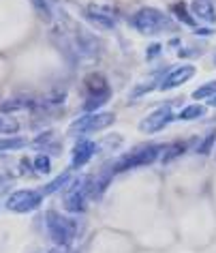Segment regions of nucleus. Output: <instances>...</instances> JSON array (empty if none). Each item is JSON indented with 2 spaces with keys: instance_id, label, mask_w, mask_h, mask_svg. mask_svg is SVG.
I'll use <instances>...</instances> for the list:
<instances>
[{
  "instance_id": "nucleus-1",
  "label": "nucleus",
  "mask_w": 216,
  "mask_h": 253,
  "mask_svg": "<svg viewBox=\"0 0 216 253\" xmlns=\"http://www.w3.org/2000/svg\"><path fill=\"white\" fill-rule=\"evenodd\" d=\"M84 92H86V103H84V112L92 114L97 112L101 105H105L111 97V88L107 84V78L103 73H88L84 78Z\"/></svg>"
},
{
  "instance_id": "nucleus-2",
  "label": "nucleus",
  "mask_w": 216,
  "mask_h": 253,
  "mask_svg": "<svg viewBox=\"0 0 216 253\" xmlns=\"http://www.w3.org/2000/svg\"><path fill=\"white\" fill-rule=\"evenodd\" d=\"M45 227H47L49 238L58 247H62V249L71 247L75 236H77V223L69 217H62V214L56 211H49L45 214Z\"/></svg>"
},
{
  "instance_id": "nucleus-3",
  "label": "nucleus",
  "mask_w": 216,
  "mask_h": 253,
  "mask_svg": "<svg viewBox=\"0 0 216 253\" xmlns=\"http://www.w3.org/2000/svg\"><path fill=\"white\" fill-rule=\"evenodd\" d=\"M165 146H158V144H145V146H139L135 148L133 153L120 157V159L111 166V174H118V172H126V169H133V168H142V166H150L158 159L161 150Z\"/></svg>"
},
{
  "instance_id": "nucleus-4",
  "label": "nucleus",
  "mask_w": 216,
  "mask_h": 253,
  "mask_svg": "<svg viewBox=\"0 0 216 253\" xmlns=\"http://www.w3.org/2000/svg\"><path fill=\"white\" fill-rule=\"evenodd\" d=\"M131 24L135 26V30H139V33H144V35H156V33H161V30H165V28H171L169 17L165 15L163 11L154 9V7L139 9L137 13L133 15Z\"/></svg>"
},
{
  "instance_id": "nucleus-5",
  "label": "nucleus",
  "mask_w": 216,
  "mask_h": 253,
  "mask_svg": "<svg viewBox=\"0 0 216 253\" xmlns=\"http://www.w3.org/2000/svg\"><path fill=\"white\" fill-rule=\"evenodd\" d=\"M88 198H92V176L69 182L65 193V208L69 212H84Z\"/></svg>"
},
{
  "instance_id": "nucleus-6",
  "label": "nucleus",
  "mask_w": 216,
  "mask_h": 253,
  "mask_svg": "<svg viewBox=\"0 0 216 253\" xmlns=\"http://www.w3.org/2000/svg\"><path fill=\"white\" fill-rule=\"evenodd\" d=\"M113 116L111 112H92V114H86V116L77 118L75 123L69 126V133L75 135V133H94V131H103L107 126L113 125Z\"/></svg>"
},
{
  "instance_id": "nucleus-7",
  "label": "nucleus",
  "mask_w": 216,
  "mask_h": 253,
  "mask_svg": "<svg viewBox=\"0 0 216 253\" xmlns=\"http://www.w3.org/2000/svg\"><path fill=\"white\" fill-rule=\"evenodd\" d=\"M43 202V193L35 191V189H20V191H13L7 200V208L11 212L24 214V212H33L41 206Z\"/></svg>"
},
{
  "instance_id": "nucleus-8",
  "label": "nucleus",
  "mask_w": 216,
  "mask_h": 253,
  "mask_svg": "<svg viewBox=\"0 0 216 253\" xmlns=\"http://www.w3.org/2000/svg\"><path fill=\"white\" fill-rule=\"evenodd\" d=\"M171 118H174V114H171L169 105L158 107V110L148 114V116L139 123V131H144V133H158V131H163L165 126L171 123Z\"/></svg>"
},
{
  "instance_id": "nucleus-9",
  "label": "nucleus",
  "mask_w": 216,
  "mask_h": 253,
  "mask_svg": "<svg viewBox=\"0 0 216 253\" xmlns=\"http://www.w3.org/2000/svg\"><path fill=\"white\" fill-rule=\"evenodd\" d=\"M86 17H88V20H90L97 28H101V30H111V28H116V22H118L111 9L99 7V4H90V7L86 9Z\"/></svg>"
},
{
  "instance_id": "nucleus-10",
  "label": "nucleus",
  "mask_w": 216,
  "mask_h": 253,
  "mask_svg": "<svg viewBox=\"0 0 216 253\" xmlns=\"http://www.w3.org/2000/svg\"><path fill=\"white\" fill-rule=\"evenodd\" d=\"M97 153V142L92 140H79L73 148V157H71V168H84L88 161Z\"/></svg>"
},
{
  "instance_id": "nucleus-11",
  "label": "nucleus",
  "mask_w": 216,
  "mask_h": 253,
  "mask_svg": "<svg viewBox=\"0 0 216 253\" xmlns=\"http://www.w3.org/2000/svg\"><path fill=\"white\" fill-rule=\"evenodd\" d=\"M195 75V67L193 65H182V67H178V69H174L167 78H165L163 82H161V90H171V88H178L180 84H184V82H188L190 78Z\"/></svg>"
},
{
  "instance_id": "nucleus-12",
  "label": "nucleus",
  "mask_w": 216,
  "mask_h": 253,
  "mask_svg": "<svg viewBox=\"0 0 216 253\" xmlns=\"http://www.w3.org/2000/svg\"><path fill=\"white\" fill-rule=\"evenodd\" d=\"M190 9H193V15L199 22H206V24H214L216 22V11H214L212 0H193Z\"/></svg>"
},
{
  "instance_id": "nucleus-13",
  "label": "nucleus",
  "mask_w": 216,
  "mask_h": 253,
  "mask_svg": "<svg viewBox=\"0 0 216 253\" xmlns=\"http://www.w3.org/2000/svg\"><path fill=\"white\" fill-rule=\"evenodd\" d=\"M171 13H174L182 24H186V26H195V17L188 13V9H186V4H184V2L171 4Z\"/></svg>"
},
{
  "instance_id": "nucleus-14",
  "label": "nucleus",
  "mask_w": 216,
  "mask_h": 253,
  "mask_svg": "<svg viewBox=\"0 0 216 253\" xmlns=\"http://www.w3.org/2000/svg\"><path fill=\"white\" fill-rule=\"evenodd\" d=\"M17 131H20V123L15 118L0 114V135H15Z\"/></svg>"
},
{
  "instance_id": "nucleus-15",
  "label": "nucleus",
  "mask_w": 216,
  "mask_h": 253,
  "mask_svg": "<svg viewBox=\"0 0 216 253\" xmlns=\"http://www.w3.org/2000/svg\"><path fill=\"white\" fill-rule=\"evenodd\" d=\"M26 140L24 137H15V135H9V137H0V153L2 150H20L26 146Z\"/></svg>"
},
{
  "instance_id": "nucleus-16",
  "label": "nucleus",
  "mask_w": 216,
  "mask_h": 253,
  "mask_svg": "<svg viewBox=\"0 0 216 253\" xmlns=\"http://www.w3.org/2000/svg\"><path fill=\"white\" fill-rule=\"evenodd\" d=\"M69 182H71V174H69V172H65V174H60V176H58V178H56V180H52V182H49V185H47L45 189H43L41 193H43V195H52V193H56V191H58V189L67 187Z\"/></svg>"
},
{
  "instance_id": "nucleus-17",
  "label": "nucleus",
  "mask_w": 216,
  "mask_h": 253,
  "mask_svg": "<svg viewBox=\"0 0 216 253\" xmlns=\"http://www.w3.org/2000/svg\"><path fill=\"white\" fill-rule=\"evenodd\" d=\"M184 148H186V144H182V142H174V144H169V146H165L163 148V163H169L171 159H176V157H180L184 153Z\"/></svg>"
},
{
  "instance_id": "nucleus-18",
  "label": "nucleus",
  "mask_w": 216,
  "mask_h": 253,
  "mask_svg": "<svg viewBox=\"0 0 216 253\" xmlns=\"http://www.w3.org/2000/svg\"><path fill=\"white\" fill-rule=\"evenodd\" d=\"M203 114H206V107L203 105H188L178 114V118L180 120H195V118H201Z\"/></svg>"
},
{
  "instance_id": "nucleus-19",
  "label": "nucleus",
  "mask_w": 216,
  "mask_h": 253,
  "mask_svg": "<svg viewBox=\"0 0 216 253\" xmlns=\"http://www.w3.org/2000/svg\"><path fill=\"white\" fill-rule=\"evenodd\" d=\"M28 107H33V103L26 99H11V101H4L2 105H0V112H15V110H28Z\"/></svg>"
},
{
  "instance_id": "nucleus-20",
  "label": "nucleus",
  "mask_w": 216,
  "mask_h": 253,
  "mask_svg": "<svg viewBox=\"0 0 216 253\" xmlns=\"http://www.w3.org/2000/svg\"><path fill=\"white\" fill-rule=\"evenodd\" d=\"M30 2H33V7H35V11H36V15H39L41 20H45V22L52 20V9H49L47 0H30Z\"/></svg>"
},
{
  "instance_id": "nucleus-21",
  "label": "nucleus",
  "mask_w": 216,
  "mask_h": 253,
  "mask_svg": "<svg viewBox=\"0 0 216 253\" xmlns=\"http://www.w3.org/2000/svg\"><path fill=\"white\" fill-rule=\"evenodd\" d=\"M212 94H216V82H208V84L199 86V88H197V90L193 92V99L201 101V99H208V97H212Z\"/></svg>"
},
{
  "instance_id": "nucleus-22",
  "label": "nucleus",
  "mask_w": 216,
  "mask_h": 253,
  "mask_svg": "<svg viewBox=\"0 0 216 253\" xmlns=\"http://www.w3.org/2000/svg\"><path fill=\"white\" fill-rule=\"evenodd\" d=\"M35 168H36V172L47 174L49 169H52V159H49V157H47L45 153L36 155V159H35Z\"/></svg>"
},
{
  "instance_id": "nucleus-23",
  "label": "nucleus",
  "mask_w": 216,
  "mask_h": 253,
  "mask_svg": "<svg viewBox=\"0 0 216 253\" xmlns=\"http://www.w3.org/2000/svg\"><path fill=\"white\" fill-rule=\"evenodd\" d=\"M214 142H216V131H212L206 140H203V144H199V148H197V153H201V155H208L210 150H212L214 146Z\"/></svg>"
},
{
  "instance_id": "nucleus-24",
  "label": "nucleus",
  "mask_w": 216,
  "mask_h": 253,
  "mask_svg": "<svg viewBox=\"0 0 216 253\" xmlns=\"http://www.w3.org/2000/svg\"><path fill=\"white\" fill-rule=\"evenodd\" d=\"M161 45H158V43H154V45H150L148 47V52H145V58H148V60H152V58H156V56L158 54H161Z\"/></svg>"
},
{
  "instance_id": "nucleus-25",
  "label": "nucleus",
  "mask_w": 216,
  "mask_h": 253,
  "mask_svg": "<svg viewBox=\"0 0 216 253\" xmlns=\"http://www.w3.org/2000/svg\"><path fill=\"white\" fill-rule=\"evenodd\" d=\"M9 178H7V176H2V178H0V193H2L4 191V189H7V185H9Z\"/></svg>"
},
{
  "instance_id": "nucleus-26",
  "label": "nucleus",
  "mask_w": 216,
  "mask_h": 253,
  "mask_svg": "<svg viewBox=\"0 0 216 253\" xmlns=\"http://www.w3.org/2000/svg\"><path fill=\"white\" fill-rule=\"evenodd\" d=\"M49 253H67V251L62 249V247H58V249H54V251H49Z\"/></svg>"
},
{
  "instance_id": "nucleus-27",
  "label": "nucleus",
  "mask_w": 216,
  "mask_h": 253,
  "mask_svg": "<svg viewBox=\"0 0 216 253\" xmlns=\"http://www.w3.org/2000/svg\"><path fill=\"white\" fill-rule=\"evenodd\" d=\"M210 105H214V107H216V94L212 97V101H210Z\"/></svg>"
},
{
  "instance_id": "nucleus-28",
  "label": "nucleus",
  "mask_w": 216,
  "mask_h": 253,
  "mask_svg": "<svg viewBox=\"0 0 216 253\" xmlns=\"http://www.w3.org/2000/svg\"><path fill=\"white\" fill-rule=\"evenodd\" d=\"M214 62H216V58H214Z\"/></svg>"
}]
</instances>
